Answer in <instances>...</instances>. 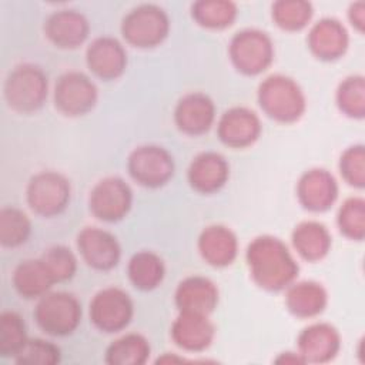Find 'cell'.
I'll use <instances>...</instances> for the list:
<instances>
[{
  "instance_id": "1",
  "label": "cell",
  "mask_w": 365,
  "mask_h": 365,
  "mask_svg": "<svg viewBox=\"0 0 365 365\" xmlns=\"http://www.w3.org/2000/svg\"><path fill=\"white\" fill-rule=\"evenodd\" d=\"M247 261L254 279L265 289H282L298 274V265L287 245L274 237L255 238L248 247Z\"/></svg>"
},
{
  "instance_id": "2",
  "label": "cell",
  "mask_w": 365,
  "mask_h": 365,
  "mask_svg": "<svg viewBox=\"0 0 365 365\" xmlns=\"http://www.w3.org/2000/svg\"><path fill=\"white\" fill-rule=\"evenodd\" d=\"M258 100L269 117L282 123L298 120L305 110V98L301 88L295 81L284 76H271L261 83Z\"/></svg>"
},
{
  "instance_id": "3",
  "label": "cell",
  "mask_w": 365,
  "mask_h": 365,
  "mask_svg": "<svg viewBox=\"0 0 365 365\" xmlns=\"http://www.w3.org/2000/svg\"><path fill=\"white\" fill-rule=\"evenodd\" d=\"M4 97L9 106L19 113L36 111L47 97L46 74L31 64L16 67L6 80Z\"/></svg>"
},
{
  "instance_id": "4",
  "label": "cell",
  "mask_w": 365,
  "mask_h": 365,
  "mask_svg": "<svg viewBox=\"0 0 365 365\" xmlns=\"http://www.w3.org/2000/svg\"><path fill=\"white\" fill-rule=\"evenodd\" d=\"M34 318L44 332L63 336L77 328L81 318V307L70 294H44L36 307Z\"/></svg>"
},
{
  "instance_id": "5",
  "label": "cell",
  "mask_w": 365,
  "mask_h": 365,
  "mask_svg": "<svg viewBox=\"0 0 365 365\" xmlns=\"http://www.w3.org/2000/svg\"><path fill=\"white\" fill-rule=\"evenodd\" d=\"M70 200L68 181L53 171L34 175L27 187V201L33 211L43 217L60 214Z\"/></svg>"
},
{
  "instance_id": "6",
  "label": "cell",
  "mask_w": 365,
  "mask_h": 365,
  "mask_svg": "<svg viewBox=\"0 0 365 365\" xmlns=\"http://www.w3.org/2000/svg\"><path fill=\"white\" fill-rule=\"evenodd\" d=\"M168 33L165 13L153 4L131 10L123 21V36L137 47H153L161 43Z\"/></svg>"
},
{
  "instance_id": "7",
  "label": "cell",
  "mask_w": 365,
  "mask_h": 365,
  "mask_svg": "<svg viewBox=\"0 0 365 365\" xmlns=\"http://www.w3.org/2000/svg\"><path fill=\"white\" fill-rule=\"evenodd\" d=\"M230 54L235 67L245 74H258L272 61V43L269 37L258 30L237 33L231 41Z\"/></svg>"
},
{
  "instance_id": "8",
  "label": "cell",
  "mask_w": 365,
  "mask_h": 365,
  "mask_svg": "<svg viewBox=\"0 0 365 365\" xmlns=\"http://www.w3.org/2000/svg\"><path fill=\"white\" fill-rule=\"evenodd\" d=\"M93 324L104 332H117L128 325L133 317V302L120 288L100 291L90 304Z\"/></svg>"
},
{
  "instance_id": "9",
  "label": "cell",
  "mask_w": 365,
  "mask_h": 365,
  "mask_svg": "<svg viewBox=\"0 0 365 365\" xmlns=\"http://www.w3.org/2000/svg\"><path fill=\"white\" fill-rule=\"evenodd\" d=\"M131 177L145 187L165 184L174 173L173 157L161 147L145 145L133 151L128 158Z\"/></svg>"
},
{
  "instance_id": "10",
  "label": "cell",
  "mask_w": 365,
  "mask_h": 365,
  "mask_svg": "<svg viewBox=\"0 0 365 365\" xmlns=\"http://www.w3.org/2000/svg\"><path fill=\"white\" fill-rule=\"evenodd\" d=\"M97 100L94 83L83 73L71 71L61 76L56 84V107L67 115H81L93 108Z\"/></svg>"
},
{
  "instance_id": "11",
  "label": "cell",
  "mask_w": 365,
  "mask_h": 365,
  "mask_svg": "<svg viewBox=\"0 0 365 365\" xmlns=\"http://www.w3.org/2000/svg\"><path fill=\"white\" fill-rule=\"evenodd\" d=\"M131 198V190L121 178H104L91 191L90 210L100 220L117 221L128 212Z\"/></svg>"
},
{
  "instance_id": "12",
  "label": "cell",
  "mask_w": 365,
  "mask_h": 365,
  "mask_svg": "<svg viewBox=\"0 0 365 365\" xmlns=\"http://www.w3.org/2000/svg\"><path fill=\"white\" fill-rule=\"evenodd\" d=\"M78 250L86 262L96 269H110L120 259V245L110 232L87 227L78 234Z\"/></svg>"
},
{
  "instance_id": "13",
  "label": "cell",
  "mask_w": 365,
  "mask_h": 365,
  "mask_svg": "<svg viewBox=\"0 0 365 365\" xmlns=\"http://www.w3.org/2000/svg\"><path fill=\"white\" fill-rule=\"evenodd\" d=\"M261 131L255 113L244 107L231 108L218 123V135L222 143L231 147H245L254 143Z\"/></svg>"
},
{
  "instance_id": "14",
  "label": "cell",
  "mask_w": 365,
  "mask_h": 365,
  "mask_svg": "<svg viewBox=\"0 0 365 365\" xmlns=\"http://www.w3.org/2000/svg\"><path fill=\"white\" fill-rule=\"evenodd\" d=\"M87 64L96 76L104 80H113L124 71L127 56L115 38L100 37L87 50Z\"/></svg>"
},
{
  "instance_id": "15",
  "label": "cell",
  "mask_w": 365,
  "mask_h": 365,
  "mask_svg": "<svg viewBox=\"0 0 365 365\" xmlns=\"http://www.w3.org/2000/svg\"><path fill=\"white\" fill-rule=\"evenodd\" d=\"M299 355L304 361L327 362L339 349V335L328 324H314L305 328L298 338Z\"/></svg>"
},
{
  "instance_id": "16",
  "label": "cell",
  "mask_w": 365,
  "mask_h": 365,
  "mask_svg": "<svg viewBox=\"0 0 365 365\" xmlns=\"http://www.w3.org/2000/svg\"><path fill=\"white\" fill-rule=\"evenodd\" d=\"M338 194L334 177L325 170H311L302 175L298 184V197L305 208L324 211L332 205Z\"/></svg>"
},
{
  "instance_id": "17",
  "label": "cell",
  "mask_w": 365,
  "mask_h": 365,
  "mask_svg": "<svg viewBox=\"0 0 365 365\" xmlns=\"http://www.w3.org/2000/svg\"><path fill=\"white\" fill-rule=\"evenodd\" d=\"M175 344L188 351L207 348L214 338V327L207 315L195 312H181L171 328Z\"/></svg>"
},
{
  "instance_id": "18",
  "label": "cell",
  "mask_w": 365,
  "mask_h": 365,
  "mask_svg": "<svg viewBox=\"0 0 365 365\" xmlns=\"http://www.w3.org/2000/svg\"><path fill=\"white\" fill-rule=\"evenodd\" d=\"M218 291L215 285L202 277L184 279L175 292V302L181 312L208 315L217 305Z\"/></svg>"
},
{
  "instance_id": "19",
  "label": "cell",
  "mask_w": 365,
  "mask_h": 365,
  "mask_svg": "<svg viewBox=\"0 0 365 365\" xmlns=\"http://www.w3.org/2000/svg\"><path fill=\"white\" fill-rule=\"evenodd\" d=\"M214 121L212 101L200 93L185 96L175 108V123L187 134H201Z\"/></svg>"
},
{
  "instance_id": "20",
  "label": "cell",
  "mask_w": 365,
  "mask_h": 365,
  "mask_svg": "<svg viewBox=\"0 0 365 365\" xmlns=\"http://www.w3.org/2000/svg\"><path fill=\"white\" fill-rule=\"evenodd\" d=\"M88 33L87 20L74 10H61L46 23L47 37L58 47L73 48L84 41Z\"/></svg>"
},
{
  "instance_id": "21",
  "label": "cell",
  "mask_w": 365,
  "mask_h": 365,
  "mask_svg": "<svg viewBox=\"0 0 365 365\" xmlns=\"http://www.w3.org/2000/svg\"><path fill=\"white\" fill-rule=\"evenodd\" d=\"M228 177V165L225 160L215 153H204L198 155L190 165L188 180L200 192H214L220 190Z\"/></svg>"
},
{
  "instance_id": "22",
  "label": "cell",
  "mask_w": 365,
  "mask_h": 365,
  "mask_svg": "<svg viewBox=\"0 0 365 365\" xmlns=\"http://www.w3.org/2000/svg\"><path fill=\"white\" fill-rule=\"evenodd\" d=\"M308 43L315 56L324 60H332L338 58L346 50L348 34L339 21L324 19L312 27Z\"/></svg>"
},
{
  "instance_id": "23",
  "label": "cell",
  "mask_w": 365,
  "mask_h": 365,
  "mask_svg": "<svg viewBox=\"0 0 365 365\" xmlns=\"http://www.w3.org/2000/svg\"><path fill=\"white\" fill-rule=\"evenodd\" d=\"M200 252L208 264L215 267L228 265L237 255V238L225 227L212 225L202 231L198 241Z\"/></svg>"
},
{
  "instance_id": "24",
  "label": "cell",
  "mask_w": 365,
  "mask_h": 365,
  "mask_svg": "<svg viewBox=\"0 0 365 365\" xmlns=\"http://www.w3.org/2000/svg\"><path fill=\"white\" fill-rule=\"evenodd\" d=\"M54 282L41 258L23 261L13 274L14 288L24 298L43 297Z\"/></svg>"
},
{
  "instance_id": "25",
  "label": "cell",
  "mask_w": 365,
  "mask_h": 365,
  "mask_svg": "<svg viewBox=\"0 0 365 365\" xmlns=\"http://www.w3.org/2000/svg\"><path fill=\"white\" fill-rule=\"evenodd\" d=\"M292 242L299 255L305 259L317 261L328 252L331 237L322 224L307 221L294 230Z\"/></svg>"
},
{
  "instance_id": "26",
  "label": "cell",
  "mask_w": 365,
  "mask_h": 365,
  "mask_svg": "<svg viewBox=\"0 0 365 365\" xmlns=\"http://www.w3.org/2000/svg\"><path fill=\"white\" fill-rule=\"evenodd\" d=\"M327 304V292L317 282L294 284L287 294L289 311L298 317H312L319 314Z\"/></svg>"
},
{
  "instance_id": "27",
  "label": "cell",
  "mask_w": 365,
  "mask_h": 365,
  "mask_svg": "<svg viewBox=\"0 0 365 365\" xmlns=\"http://www.w3.org/2000/svg\"><path fill=\"white\" fill-rule=\"evenodd\" d=\"M150 345L145 338L128 334L114 341L106 354V361L111 365H140L147 361Z\"/></svg>"
},
{
  "instance_id": "28",
  "label": "cell",
  "mask_w": 365,
  "mask_h": 365,
  "mask_svg": "<svg viewBox=\"0 0 365 365\" xmlns=\"http://www.w3.org/2000/svg\"><path fill=\"white\" fill-rule=\"evenodd\" d=\"M128 277L137 288L153 289L164 278V264L158 255L150 251H141L131 258Z\"/></svg>"
},
{
  "instance_id": "29",
  "label": "cell",
  "mask_w": 365,
  "mask_h": 365,
  "mask_svg": "<svg viewBox=\"0 0 365 365\" xmlns=\"http://www.w3.org/2000/svg\"><path fill=\"white\" fill-rule=\"evenodd\" d=\"M30 235L27 215L14 207H6L0 212V242L3 247H19Z\"/></svg>"
},
{
  "instance_id": "30",
  "label": "cell",
  "mask_w": 365,
  "mask_h": 365,
  "mask_svg": "<svg viewBox=\"0 0 365 365\" xmlns=\"http://www.w3.org/2000/svg\"><path fill=\"white\" fill-rule=\"evenodd\" d=\"M27 341L26 325L21 317L13 311L0 315V354L1 356H16Z\"/></svg>"
},
{
  "instance_id": "31",
  "label": "cell",
  "mask_w": 365,
  "mask_h": 365,
  "mask_svg": "<svg viewBox=\"0 0 365 365\" xmlns=\"http://www.w3.org/2000/svg\"><path fill=\"white\" fill-rule=\"evenodd\" d=\"M235 14V4L230 1H198L192 6V16L205 27L220 29L230 26Z\"/></svg>"
},
{
  "instance_id": "32",
  "label": "cell",
  "mask_w": 365,
  "mask_h": 365,
  "mask_svg": "<svg viewBox=\"0 0 365 365\" xmlns=\"http://www.w3.org/2000/svg\"><path fill=\"white\" fill-rule=\"evenodd\" d=\"M312 9L305 1H278L272 6V17L285 30H299L311 19Z\"/></svg>"
},
{
  "instance_id": "33",
  "label": "cell",
  "mask_w": 365,
  "mask_h": 365,
  "mask_svg": "<svg viewBox=\"0 0 365 365\" xmlns=\"http://www.w3.org/2000/svg\"><path fill=\"white\" fill-rule=\"evenodd\" d=\"M14 361L24 365H54L60 361V349L48 341L27 339Z\"/></svg>"
},
{
  "instance_id": "34",
  "label": "cell",
  "mask_w": 365,
  "mask_h": 365,
  "mask_svg": "<svg viewBox=\"0 0 365 365\" xmlns=\"http://www.w3.org/2000/svg\"><path fill=\"white\" fill-rule=\"evenodd\" d=\"M338 104L351 117L364 115V78L349 77L338 88Z\"/></svg>"
},
{
  "instance_id": "35",
  "label": "cell",
  "mask_w": 365,
  "mask_h": 365,
  "mask_svg": "<svg viewBox=\"0 0 365 365\" xmlns=\"http://www.w3.org/2000/svg\"><path fill=\"white\" fill-rule=\"evenodd\" d=\"M41 259L56 282L71 278L77 265L73 252L61 245L51 247L50 250H47L43 254Z\"/></svg>"
},
{
  "instance_id": "36",
  "label": "cell",
  "mask_w": 365,
  "mask_h": 365,
  "mask_svg": "<svg viewBox=\"0 0 365 365\" xmlns=\"http://www.w3.org/2000/svg\"><path fill=\"white\" fill-rule=\"evenodd\" d=\"M338 224L341 231L351 237L361 240L364 237V200L349 198L339 210Z\"/></svg>"
},
{
  "instance_id": "37",
  "label": "cell",
  "mask_w": 365,
  "mask_h": 365,
  "mask_svg": "<svg viewBox=\"0 0 365 365\" xmlns=\"http://www.w3.org/2000/svg\"><path fill=\"white\" fill-rule=\"evenodd\" d=\"M341 173L344 174L345 180L356 187H362L365 177H364V148L362 145L351 147L345 151L341 158Z\"/></svg>"
}]
</instances>
